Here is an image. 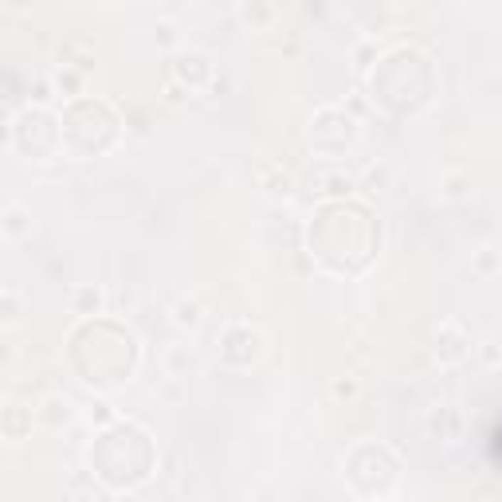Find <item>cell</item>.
Segmentation results:
<instances>
[{
  "instance_id": "cell-1",
  "label": "cell",
  "mask_w": 502,
  "mask_h": 502,
  "mask_svg": "<svg viewBox=\"0 0 502 502\" xmlns=\"http://www.w3.org/2000/svg\"><path fill=\"white\" fill-rule=\"evenodd\" d=\"M24 208H20V204H9V212H4V232L9 235H20L24 232Z\"/></svg>"
},
{
  "instance_id": "cell-2",
  "label": "cell",
  "mask_w": 502,
  "mask_h": 502,
  "mask_svg": "<svg viewBox=\"0 0 502 502\" xmlns=\"http://www.w3.org/2000/svg\"><path fill=\"white\" fill-rule=\"evenodd\" d=\"M75 306H95L98 310V291H79V299H75Z\"/></svg>"
}]
</instances>
